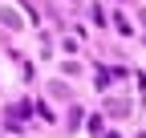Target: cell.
<instances>
[{
    "instance_id": "6da1fadb",
    "label": "cell",
    "mask_w": 146,
    "mask_h": 138,
    "mask_svg": "<svg viewBox=\"0 0 146 138\" xmlns=\"http://www.w3.org/2000/svg\"><path fill=\"white\" fill-rule=\"evenodd\" d=\"M0 21H4V25H12V29H21V25H25L16 8H0Z\"/></svg>"
}]
</instances>
